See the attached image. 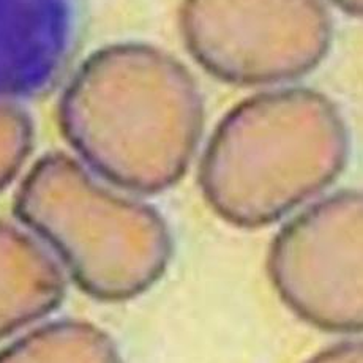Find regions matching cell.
Returning <instances> with one entry per match:
<instances>
[{
	"mask_svg": "<svg viewBox=\"0 0 363 363\" xmlns=\"http://www.w3.org/2000/svg\"><path fill=\"white\" fill-rule=\"evenodd\" d=\"M332 4L343 10L349 16H362L363 13V0H330Z\"/></svg>",
	"mask_w": 363,
	"mask_h": 363,
	"instance_id": "8fae6325",
	"label": "cell"
},
{
	"mask_svg": "<svg viewBox=\"0 0 363 363\" xmlns=\"http://www.w3.org/2000/svg\"><path fill=\"white\" fill-rule=\"evenodd\" d=\"M82 0H0V99L46 92L78 38Z\"/></svg>",
	"mask_w": 363,
	"mask_h": 363,
	"instance_id": "8992f818",
	"label": "cell"
},
{
	"mask_svg": "<svg viewBox=\"0 0 363 363\" xmlns=\"http://www.w3.org/2000/svg\"><path fill=\"white\" fill-rule=\"evenodd\" d=\"M33 141V122L24 108L10 99H0V191L23 169Z\"/></svg>",
	"mask_w": 363,
	"mask_h": 363,
	"instance_id": "9c48e42d",
	"label": "cell"
},
{
	"mask_svg": "<svg viewBox=\"0 0 363 363\" xmlns=\"http://www.w3.org/2000/svg\"><path fill=\"white\" fill-rule=\"evenodd\" d=\"M109 335L87 320H57L38 327L0 351L2 363L118 362Z\"/></svg>",
	"mask_w": 363,
	"mask_h": 363,
	"instance_id": "ba28073f",
	"label": "cell"
},
{
	"mask_svg": "<svg viewBox=\"0 0 363 363\" xmlns=\"http://www.w3.org/2000/svg\"><path fill=\"white\" fill-rule=\"evenodd\" d=\"M69 147L121 190L157 194L185 176L204 128L193 74L167 51L117 43L90 54L60 96Z\"/></svg>",
	"mask_w": 363,
	"mask_h": 363,
	"instance_id": "6da1fadb",
	"label": "cell"
},
{
	"mask_svg": "<svg viewBox=\"0 0 363 363\" xmlns=\"http://www.w3.org/2000/svg\"><path fill=\"white\" fill-rule=\"evenodd\" d=\"M349 135L340 108L313 89L256 94L216 125L199 164L212 211L237 228L272 225L343 172Z\"/></svg>",
	"mask_w": 363,
	"mask_h": 363,
	"instance_id": "7a4b0ae2",
	"label": "cell"
},
{
	"mask_svg": "<svg viewBox=\"0 0 363 363\" xmlns=\"http://www.w3.org/2000/svg\"><path fill=\"white\" fill-rule=\"evenodd\" d=\"M65 289L64 270L51 251L0 220V340L52 313Z\"/></svg>",
	"mask_w": 363,
	"mask_h": 363,
	"instance_id": "52a82bcc",
	"label": "cell"
},
{
	"mask_svg": "<svg viewBox=\"0 0 363 363\" xmlns=\"http://www.w3.org/2000/svg\"><path fill=\"white\" fill-rule=\"evenodd\" d=\"M283 302L316 329H363V198L333 193L286 223L267 257Z\"/></svg>",
	"mask_w": 363,
	"mask_h": 363,
	"instance_id": "5b68a950",
	"label": "cell"
},
{
	"mask_svg": "<svg viewBox=\"0 0 363 363\" xmlns=\"http://www.w3.org/2000/svg\"><path fill=\"white\" fill-rule=\"evenodd\" d=\"M179 27L199 67L243 87L302 78L332 43L323 0H182Z\"/></svg>",
	"mask_w": 363,
	"mask_h": 363,
	"instance_id": "277c9868",
	"label": "cell"
},
{
	"mask_svg": "<svg viewBox=\"0 0 363 363\" xmlns=\"http://www.w3.org/2000/svg\"><path fill=\"white\" fill-rule=\"evenodd\" d=\"M316 362H362V341L360 340H345L340 343L329 346L318 355H314Z\"/></svg>",
	"mask_w": 363,
	"mask_h": 363,
	"instance_id": "30bf717a",
	"label": "cell"
},
{
	"mask_svg": "<svg viewBox=\"0 0 363 363\" xmlns=\"http://www.w3.org/2000/svg\"><path fill=\"white\" fill-rule=\"evenodd\" d=\"M16 218L50 245L82 292L125 302L167 269L172 237L163 216L125 196L62 152L41 157L15 196Z\"/></svg>",
	"mask_w": 363,
	"mask_h": 363,
	"instance_id": "3957f363",
	"label": "cell"
}]
</instances>
